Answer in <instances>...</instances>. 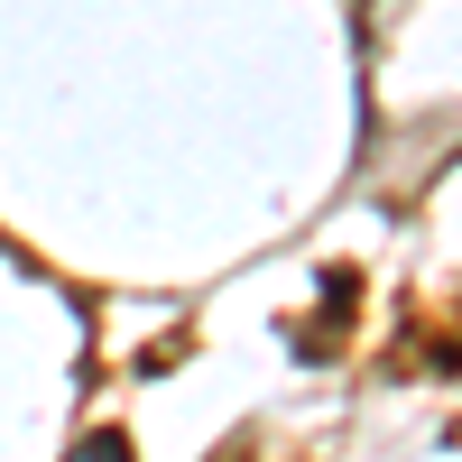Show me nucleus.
I'll use <instances>...</instances> for the list:
<instances>
[{"label":"nucleus","mask_w":462,"mask_h":462,"mask_svg":"<svg viewBox=\"0 0 462 462\" xmlns=\"http://www.w3.org/2000/svg\"><path fill=\"white\" fill-rule=\"evenodd\" d=\"M65 462H130V435H111V426H102V435H84V444H74Z\"/></svg>","instance_id":"nucleus-1"}]
</instances>
